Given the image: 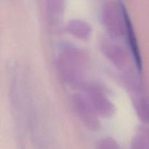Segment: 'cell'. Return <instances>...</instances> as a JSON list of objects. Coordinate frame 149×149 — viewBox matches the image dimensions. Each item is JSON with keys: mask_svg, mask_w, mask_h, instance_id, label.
<instances>
[{"mask_svg": "<svg viewBox=\"0 0 149 149\" xmlns=\"http://www.w3.org/2000/svg\"><path fill=\"white\" fill-rule=\"evenodd\" d=\"M122 11H123L124 19H125V29L126 31L127 36V41L129 42L130 47L133 58H135L137 67L140 71H141L142 69V58H141L139 46H138V41H137L136 36H135V32H134L130 18L129 15H128L127 11L124 4L122 6Z\"/></svg>", "mask_w": 149, "mask_h": 149, "instance_id": "cell-1", "label": "cell"}, {"mask_svg": "<svg viewBox=\"0 0 149 149\" xmlns=\"http://www.w3.org/2000/svg\"><path fill=\"white\" fill-rule=\"evenodd\" d=\"M95 149H119V146L112 138H104L97 141Z\"/></svg>", "mask_w": 149, "mask_h": 149, "instance_id": "cell-2", "label": "cell"}, {"mask_svg": "<svg viewBox=\"0 0 149 149\" xmlns=\"http://www.w3.org/2000/svg\"><path fill=\"white\" fill-rule=\"evenodd\" d=\"M137 110L138 111L139 116L144 122L149 121V104L146 100H141L138 102Z\"/></svg>", "mask_w": 149, "mask_h": 149, "instance_id": "cell-3", "label": "cell"}, {"mask_svg": "<svg viewBox=\"0 0 149 149\" xmlns=\"http://www.w3.org/2000/svg\"><path fill=\"white\" fill-rule=\"evenodd\" d=\"M131 149H148V147L142 138H135L131 144Z\"/></svg>", "mask_w": 149, "mask_h": 149, "instance_id": "cell-4", "label": "cell"}]
</instances>
